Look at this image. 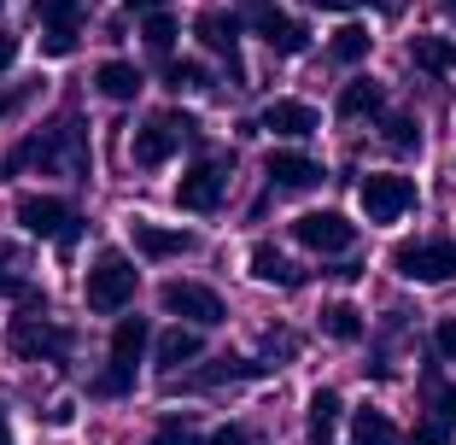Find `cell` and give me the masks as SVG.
Listing matches in <instances>:
<instances>
[{"mask_svg": "<svg viewBox=\"0 0 456 445\" xmlns=\"http://www.w3.org/2000/svg\"><path fill=\"white\" fill-rule=\"evenodd\" d=\"M147 340H152L147 317H118V328H111V358H118V364H141Z\"/></svg>", "mask_w": 456, "mask_h": 445, "instance_id": "7402d4cb", "label": "cell"}, {"mask_svg": "<svg viewBox=\"0 0 456 445\" xmlns=\"http://www.w3.org/2000/svg\"><path fill=\"white\" fill-rule=\"evenodd\" d=\"M24 164H41V170H65V176H77V182H88V129H82L77 118L47 123L41 136H29L24 147H12L6 159H0V182H6V176H18Z\"/></svg>", "mask_w": 456, "mask_h": 445, "instance_id": "6da1fadb", "label": "cell"}, {"mask_svg": "<svg viewBox=\"0 0 456 445\" xmlns=\"http://www.w3.org/2000/svg\"><path fill=\"white\" fill-rule=\"evenodd\" d=\"M205 445H252V433H246V428H216Z\"/></svg>", "mask_w": 456, "mask_h": 445, "instance_id": "f35d334b", "label": "cell"}, {"mask_svg": "<svg viewBox=\"0 0 456 445\" xmlns=\"http://www.w3.org/2000/svg\"><path fill=\"white\" fill-rule=\"evenodd\" d=\"M164 88H170V95H193V88H205V65H193V59H170V65H164Z\"/></svg>", "mask_w": 456, "mask_h": 445, "instance_id": "f1b7e54d", "label": "cell"}, {"mask_svg": "<svg viewBox=\"0 0 456 445\" xmlns=\"http://www.w3.org/2000/svg\"><path fill=\"white\" fill-rule=\"evenodd\" d=\"M293 241L310 246V252H351V241H357V223H346L339 211H305L293 217Z\"/></svg>", "mask_w": 456, "mask_h": 445, "instance_id": "30bf717a", "label": "cell"}, {"mask_svg": "<svg viewBox=\"0 0 456 445\" xmlns=\"http://www.w3.org/2000/svg\"><path fill=\"white\" fill-rule=\"evenodd\" d=\"M380 106H387V88L375 77L346 82V95H339V118H380Z\"/></svg>", "mask_w": 456, "mask_h": 445, "instance_id": "ffe728a7", "label": "cell"}, {"mask_svg": "<svg viewBox=\"0 0 456 445\" xmlns=\"http://www.w3.org/2000/svg\"><path fill=\"white\" fill-rule=\"evenodd\" d=\"M351 445H403V433L392 428L387 410L362 405V410H351Z\"/></svg>", "mask_w": 456, "mask_h": 445, "instance_id": "ac0fdd59", "label": "cell"}, {"mask_svg": "<svg viewBox=\"0 0 456 445\" xmlns=\"http://www.w3.org/2000/svg\"><path fill=\"white\" fill-rule=\"evenodd\" d=\"M141 36H147V47H152V54H170V47H175V18H170V12L159 6V12H147V24H141Z\"/></svg>", "mask_w": 456, "mask_h": 445, "instance_id": "4dcf8cb0", "label": "cell"}, {"mask_svg": "<svg viewBox=\"0 0 456 445\" xmlns=\"http://www.w3.org/2000/svg\"><path fill=\"white\" fill-rule=\"evenodd\" d=\"M369 47H375V36L362 24H339L334 41H328V59H334V65H357V59H369Z\"/></svg>", "mask_w": 456, "mask_h": 445, "instance_id": "d4e9b609", "label": "cell"}, {"mask_svg": "<svg viewBox=\"0 0 456 445\" xmlns=\"http://www.w3.org/2000/svg\"><path fill=\"white\" fill-rule=\"evenodd\" d=\"M410 59L421 70H433V77H444V70H456V41L451 36H416L410 41Z\"/></svg>", "mask_w": 456, "mask_h": 445, "instance_id": "cb8c5ba5", "label": "cell"}, {"mask_svg": "<svg viewBox=\"0 0 456 445\" xmlns=\"http://www.w3.org/2000/svg\"><path fill=\"white\" fill-rule=\"evenodd\" d=\"M6 351L24 358V364H41V358H65L70 351V328H59L47 310H29V317H12L6 323Z\"/></svg>", "mask_w": 456, "mask_h": 445, "instance_id": "277c9868", "label": "cell"}, {"mask_svg": "<svg viewBox=\"0 0 456 445\" xmlns=\"http://www.w3.org/2000/svg\"><path fill=\"white\" fill-rule=\"evenodd\" d=\"M0 293H12V299H24V305H29V310H47V299H41V293H36V287H29V282H24V276H18V270H12V264H6V258H0Z\"/></svg>", "mask_w": 456, "mask_h": 445, "instance_id": "d6a6232c", "label": "cell"}, {"mask_svg": "<svg viewBox=\"0 0 456 445\" xmlns=\"http://www.w3.org/2000/svg\"><path fill=\"white\" fill-rule=\"evenodd\" d=\"M269 364H252V358H216L211 369H193V375H182L175 381L170 375V387H188V392H205V387H223V381H257Z\"/></svg>", "mask_w": 456, "mask_h": 445, "instance_id": "2e32d148", "label": "cell"}, {"mask_svg": "<svg viewBox=\"0 0 456 445\" xmlns=\"http://www.w3.org/2000/svg\"><path fill=\"white\" fill-rule=\"evenodd\" d=\"M322 334L328 340H362V310L357 305H346V299H339V305H322Z\"/></svg>", "mask_w": 456, "mask_h": 445, "instance_id": "484cf974", "label": "cell"}, {"mask_svg": "<svg viewBox=\"0 0 456 445\" xmlns=\"http://www.w3.org/2000/svg\"><path fill=\"white\" fill-rule=\"evenodd\" d=\"M18 223H24L29 235H41V241H59L65 252L77 246V235H82V217L70 211L59 194H24V200H18Z\"/></svg>", "mask_w": 456, "mask_h": 445, "instance_id": "8992f818", "label": "cell"}, {"mask_svg": "<svg viewBox=\"0 0 456 445\" xmlns=\"http://www.w3.org/2000/svg\"><path fill=\"white\" fill-rule=\"evenodd\" d=\"M416 182L410 176H392V170H375V176H362L357 182V205L369 223H398L403 211H416Z\"/></svg>", "mask_w": 456, "mask_h": 445, "instance_id": "5b68a950", "label": "cell"}, {"mask_svg": "<svg viewBox=\"0 0 456 445\" xmlns=\"http://www.w3.org/2000/svg\"><path fill=\"white\" fill-rule=\"evenodd\" d=\"M252 276H257V282H269V287H298V282H305V270H298L293 258H281L269 241L252 246Z\"/></svg>", "mask_w": 456, "mask_h": 445, "instance_id": "e0dca14e", "label": "cell"}, {"mask_svg": "<svg viewBox=\"0 0 456 445\" xmlns=\"http://www.w3.org/2000/svg\"><path fill=\"white\" fill-rule=\"evenodd\" d=\"M129 12H159V6H170V0H123Z\"/></svg>", "mask_w": 456, "mask_h": 445, "instance_id": "60d3db41", "label": "cell"}, {"mask_svg": "<svg viewBox=\"0 0 456 445\" xmlns=\"http://www.w3.org/2000/svg\"><path fill=\"white\" fill-rule=\"evenodd\" d=\"M193 29H200V41L228 65V82H234V88H246V65H240V18H234V12H216V6H211V12H200V24H193Z\"/></svg>", "mask_w": 456, "mask_h": 445, "instance_id": "8fae6325", "label": "cell"}, {"mask_svg": "<svg viewBox=\"0 0 456 445\" xmlns=\"http://www.w3.org/2000/svg\"><path fill=\"white\" fill-rule=\"evenodd\" d=\"M29 12H36L47 29H59V24L77 29L82 24V0H29Z\"/></svg>", "mask_w": 456, "mask_h": 445, "instance_id": "83f0119b", "label": "cell"}, {"mask_svg": "<svg viewBox=\"0 0 456 445\" xmlns=\"http://www.w3.org/2000/svg\"><path fill=\"white\" fill-rule=\"evenodd\" d=\"M264 129L269 136H287V141H305V136H316V106H305V100H269Z\"/></svg>", "mask_w": 456, "mask_h": 445, "instance_id": "9a60e30c", "label": "cell"}, {"mask_svg": "<svg viewBox=\"0 0 456 445\" xmlns=\"http://www.w3.org/2000/svg\"><path fill=\"white\" fill-rule=\"evenodd\" d=\"M94 88H100L106 100H118V106H123V100L141 95V70H134L129 59H106V65L94 70Z\"/></svg>", "mask_w": 456, "mask_h": 445, "instance_id": "d6986e66", "label": "cell"}, {"mask_svg": "<svg viewBox=\"0 0 456 445\" xmlns=\"http://www.w3.org/2000/svg\"><path fill=\"white\" fill-rule=\"evenodd\" d=\"M200 351H205V340L193 334V328H182V323H175L170 334H159V369H170V375H175V369H182V364H193Z\"/></svg>", "mask_w": 456, "mask_h": 445, "instance_id": "44dd1931", "label": "cell"}, {"mask_svg": "<svg viewBox=\"0 0 456 445\" xmlns=\"http://www.w3.org/2000/svg\"><path fill=\"white\" fill-rule=\"evenodd\" d=\"M134 282H141V270L129 264V252H100L94 264H88V276H82V299H88V310H100V317H118L134 299Z\"/></svg>", "mask_w": 456, "mask_h": 445, "instance_id": "7a4b0ae2", "label": "cell"}, {"mask_svg": "<svg viewBox=\"0 0 456 445\" xmlns=\"http://www.w3.org/2000/svg\"><path fill=\"white\" fill-rule=\"evenodd\" d=\"M380 129H387V147H398V152H416V147H421V123L410 118V111H398V118H387Z\"/></svg>", "mask_w": 456, "mask_h": 445, "instance_id": "f546056e", "label": "cell"}, {"mask_svg": "<svg viewBox=\"0 0 456 445\" xmlns=\"http://www.w3.org/2000/svg\"><path fill=\"white\" fill-rule=\"evenodd\" d=\"M257 36L269 41V54H281V59H293V54H305L310 47V29L305 24H293V18H269V24H257Z\"/></svg>", "mask_w": 456, "mask_h": 445, "instance_id": "603a6c76", "label": "cell"}, {"mask_svg": "<svg viewBox=\"0 0 456 445\" xmlns=\"http://www.w3.org/2000/svg\"><path fill=\"white\" fill-rule=\"evenodd\" d=\"M29 95H36V82H24V88H12V95H0V123L12 118V111H18V106H24V100H29Z\"/></svg>", "mask_w": 456, "mask_h": 445, "instance_id": "74e56055", "label": "cell"}, {"mask_svg": "<svg viewBox=\"0 0 456 445\" xmlns=\"http://www.w3.org/2000/svg\"><path fill=\"white\" fill-rule=\"evenodd\" d=\"M182 141H200V123L188 118V111H164V118L141 123L129 141V159L141 164V170H159V164H170V152L182 147Z\"/></svg>", "mask_w": 456, "mask_h": 445, "instance_id": "3957f363", "label": "cell"}, {"mask_svg": "<svg viewBox=\"0 0 456 445\" xmlns=\"http://www.w3.org/2000/svg\"><path fill=\"white\" fill-rule=\"evenodd\" d=\"M444 440H451V422H439V416H428V422H421V428H416V433H410V440H403V445H444Z\"/></svg>", "mask_w": 456, "mask_h": 445, "instance_id": "e575fe53", "label": "cell"}, {"mask_svg": "<svg viewBox=\"0 0 456 445\" xmlns=\"http://www.w3.org/2000/svg\"><path fill=\"white\" fill-rule=\"evenodd\" d=\"M444 6H451V12H456V0H444Z\"/></svg>", "mask_w": 456, "mask_h": 445, "instance_id": "7bdbcfd3", "label": "cell"}, {"mask_svg": "<svg viewBox=\"0 0 456 445\" xmlns=\"http://www.w3.org/2000/svg\"><path fill=\"white\" fill-rule=\"evenodd\" d=\"M152 445H205V440H200V428H193L188 416H164L159 433H152Z\"/></svg>", "mask_w": 456, "mask_h": 445, "instance_id": "1f68e13d", "label": "cell"}, {"mask_svg": "<svg viewBox=\"0 0 456 445\" xmlns=\"http://www.w3.org/2000/svg\"><path fill=\"white\" fill-rule=\"evenodd\" d=\"M129 387H134V364H118V358H111V364L88 381V392H94V399H123Z\"/></svg>", "mask_w": 456, "mask_h": 445, "instance_id": "4316f807", "label": "cell"}, {"mask_svg": "<svg viewBox=\"0 0 456 445\" xmlns=\"http://www.w3.org/2000/svg\"><path fill=\"white\" fill-rule=\"evenodd\" d=\"M305 6H322V12H357V6H369V0H305ZM375 6H387V12H398L403 0H375Z\"/></svg>", "mask_w": 456, "mask_h": 445, "instance_id": "d590c367", "label": "cell"}, {"mask_svg": "<svg viewBox=\"0 0 456 445\" xmlns=\"http://www.w3.org/2000/svg\"><path fill=\"white\" fill-rule=\"evenodd\" d=\"M12 59H18V36H0V70H12Z\"/></svg>", "mask_w": 456, "mask_h": 445, "instance_id": "ab89813d", "label": "cell"}, {"mask_svg": "<svg viewBox=\"0 0 456 445\" xmlns=\"http://www.w3.org/2000/svg\"><path fill=\"white\" fill-rule=\"evenodd\" d=\"M129 235H134V252H141V258H182V252L200 246L188 229H164V223H147V217H134Z\"/></svg>", "mask_w": 456, "mask_h": 445, "instance_id": "7c38bea8", "label": "cell"}, {"mask_svg": "<svg viewBox=\"0 0 456 445\" xmlns=\"http://www.w3.org/2000/svg\"><path fill=\"white\" fill-rule=\"evenodd\" d=\"M392 270L403 282H456V241H403L392 246Z\"/></svg>", "mask_w": 456, "mask_h": 445, "instance_id": "52a82bcc", "label": "cell"}, {"mask_svg": "<svg viewBox=\"0 0 456 445\" xmlns=\"http://www.w3.org/2000/svg\"><path fill=\"white\" fill-rule=\"evenodd\" d=\"M433 346H439V358H451V364H456V317H444V323L433 328Z\"/></svg>", "mask_w": 456, "mask_h": 445, "instance_id": "8d00e7d4", "label": "cell"}, {"mask_svg": "<svg viewBox=\"0 0 456 445\" xmlns=\"http://www.w3.org/2000/svg\"><path fill=\"white\" fill-rule=\"evenodd\" d=\"M0 445H12V440H6V405H0Z\"/></svg>", "mask_w": 456, "mask_h": 445, "instance_id": "b9f144b4", "label": "cell"}, {"mask_svg": "<svg viewBox=\"0 0 456 445\" xmlns=\"http://www.w3.org/2000/svg\"><path fill=\"white\" fill-rule=\"evenodd\" d=\"M228 194V164L223 159H200L193 170H182V182H175V205L182 211H216Z\"/></svg>", "mask_w": 456, "mask_h": 445, "instance_id": "9c48e42d", "label": "cell"}, {"mask_svg": "<svg viewBox=\"0 0 456 445\" xmlns=\"http://www.w3.org/2000/svg\"><path fill=\"white\" fill-rule=\"evenodd\" d=\"M339 416H346V399H339L334 387H316L305 405V433L310 445H334L339 440Z\"/></svg>", "mask_w": 456, "mask_h": 445, "instance_id": "4fadbf2b", "label": "cell"}, {"mask_svg": "<svg viewBox=\"0 0 456 445\" xmlns=\"http://www.w3.org/2000/svg\"><path fill=\"white\" fill-rule=\"evenodd\" d=\"M269 182L281 194H305L322 182V164L310 159V152H269Z\"/></svg>", "mask_w": 456, "mask_h": 445, "instance_id": "5bb4252c", "label": "cell"}, {"mask_svg": "<svg viewBox=\"0 0 456 445\" xmlns=\"http://www.w3.org/2000/svg\"><path fill=\"white\" fill-rule=\"evenodd\" d=\"M41 54H47V59H70V54H77V29H70V24L47 29V36H41Z\"/></svg>", "mask_w": 456, "mask_h": 445, "instance_id": "836d02e7", "label": "cell"}, {"mask_svg": "<svg viewBox=\"0 0 456 445\" xmlns=\"http://www.w3.org/2000/svg\"><path fill=\"white\" fill-rule=\"evenodd\" d=\"M159 305L170 310V317H182V323H193V328H216V323H228V305H223V299H216L205 282H164Z\"/></svg>", "mask_w": 456, "mask_h": 445, "instance_id": "ba28073f", "label": "cell"}]
</instances>
